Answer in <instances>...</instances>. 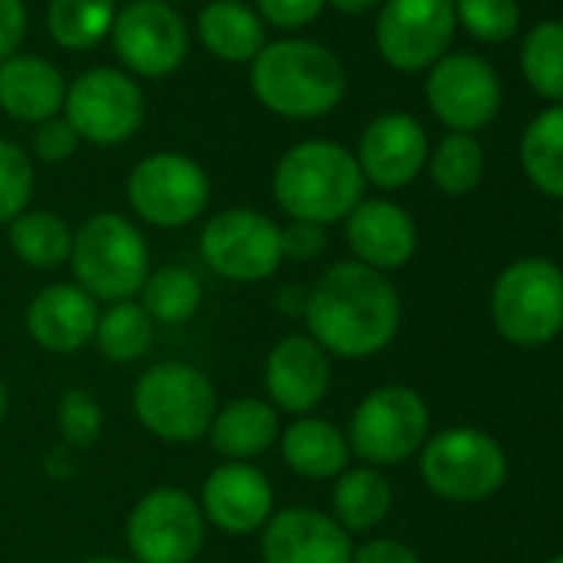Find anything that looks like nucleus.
<instances>
[{
  "instance_id": "nucleus-1",
  "label": "nucleus",
  "mask_w": 563,
  "mask_h": 563,
  "mask_svg": "<svg viewBox=\"0 0 563 563\" xmlns=\"http://www.w3.org/2000/svg\"><path fill=\"white\" fill-rule=\"evenodd\" d=\"M306 335L332 358H375L401 329V299L391 278L355 258L319 275L306 302Z\"/></svg>"
},
{
  "instance_id": "nucleus-2",
  "label": "nucleus",
  "mask_w": 563,
  "mask_h": 563,
  "mask_svg": "<svg viewBox=\"0 0 563 563\" xmlns=\"http://www.w3.org/2000/svg\"><path fill=\"white\" fill-rule=\"evenodd\" d=\"M249 84L268 113L286 120L329 117L349 93L342 60L329 47L302 37L265 44L252 60Z\"/></svg>"
},
{
  "instance_id": "nucleus-3",
  "label": "nucleus",
  "mask_w": 563,
  "mask_h": 563,
  "mask_svg": "<svg viewBox=\"0 0 563 563\" xmlns=\"http://www.w3.org/2000/svg\"><path fill=\"white\" fill-rule=\"evenodd\" d=\"M275 206L289 219L332 225L365 199V176L355 153L335 140H302L282 153L272 173Z\"/></svg>"
},
{
  "instance_id": "nucleus-4",
  "label": "nucleus",
  "mask_w": 563,
  "mask_h": 563,
  "mask_svg": "<svg viewBox=\"0 0 563 563\" xmlns=\"http://www.w3.org/2000/svg\"><path fill=\"white\" fill-rule=\"evenodd\" d=\"M74 282L97 302H130L140 296L150 265V245L140 225L123 212H97L74 232Z\"/></svg>"
},
{
  "instance_id": "nucleus-5",
  "label": "nucleus",
  "mask_w": 563,
  "mask_h": 563,
  "mask_svg": "<svg viewBox=\"0 0 563 563\" xmlns=\"http://www.w3.org/2000/svg\"><path fill=\"white\" fill-rule=\"evenodd\" d=\"M219 398L212 378L189 362H159L133 385V415L146 434L189 444L209 434Z\"/></svg>"
},
{
  "instance_id": "nucleus-6",
  "label": "nucleus",
  "mask_w": 563,
  "mask_h": 563,
  "mask_svg": "<svg viewBox=\"0 0 563 563\" xmlns=\"http://www.w3.org/2000/svg\"><path fill=\"white\" fill-rule=\"evenodd\" d=\"M490 319L500 339L540 349L563 332V268L547 258L510 262L490 292Z\"/></svg>"
},
{
  "instance_id": "nucleus-7",
  "label": "nucleus",
  "mask_w": 563,
  "mask_h": 563,
  "mask_svg": "<svg viewBox=\"0 0 563 563\" xmlns=\"http://www.w3.org/2000/svg\"><path fill=\"white\" fill-rule=\"evenodd\" d=\"M431 428V411L415 388L382 385L368 391L349 421V448L372 467H391L415 457Z\"/></svg>"
},
{
  "instance_id": "nucleus-8",
  "label": "nucleus",
  "mask_w": 563,
  "mask_h": 563,
  "mask_svg": "<svg viewBox=\"0 0 563 563\" xmlns=\"http://www.w3.org/2000/svg\"><path fill=\"white\" fill-rule=\"evenodd\" d=\"M421 454V477L431 494L474 504L500 490L507 477V454L504 448L477 431V428H448L424 441Z\"/></svg>"
},
{
  "instance_id": "nucleus-9",
  "label": "nucleus",
  "mask_w": 563,
  "mask_h": 563,
  "mask_svg": "<svg viewBox=\"0 0 563 563\" xmlns=\"http://www.w3.org/2000/svg\"><path fill=\"white\" fill-rule=\"evenodd\" d=\"M212 199L209 173L186 153H153L126 176V202L133 216L156 229H183L196 222Z\"/></svg>"
},
{
  "instance_id": "nucleus-10",
  "label": "nucleus",
  "mask_w": 563,
  "mask_h": 563,
  "mask_svg": "<svg viewBox=\"0 0 563 563\" xmlns=\"http://www.w3.org/2000/svg\"><path fill=\"white\" fill-rule=\"evenodd\" d=\"M199 255L225 282L255 286L278 272L282 255V225L258 209H222L199 232Z\"/></svg>"
},
{
  "instance_id": "nucleus-11",
  "label": "nucleus",
  "mask_w": 563,
  "mask_h": 563,
  "mask_svg": "<svg viewBox=\"0 0 563 563\" xmlns=\"http://www.w3.org/2000/svg\"><path fill=\"white\" fill-rule=\"evenodd\" d=\"M199 500L183 487L146 490L126 517V547L136 563H192L206 543Z\"/></svg>"
},
{
  "instance_id": "nucleus-12",
  "label": "nucleus",
  "mask_w": 563,
  "mask_h": 563,
  "mask_svg": "<svg viewBox=\"0 0 563 563\" xmlns=\"http://www.w3.org/2000/svg\"><path fill=\"white\" fill-rule=\"evenodd\" d=\"M143 117V90L123 70L93 67L67 87L64 120L77 130L80 143L120 146L140 133Z\"/></svg>"
},
{
  "instance_id": "nucleus-13",
  "label": "nucleus",
  "mask_w": 563,
  "mask_h": 563,
  "mask_svg": "<svg viewBox=\"0 0 563 563\" xmlns=\"http://www.w3.org/2000/svg\"><path fill=\"white\" fill-rule=\"evenodd\" d=\"M454 27V0H385L375 44L388 67L418 74L431 70L448 54Z\"/></svg>"
},
{
  "instance_id": "nucleus-14",
  "label": "nucleus",
  "mask_w": 563,
  "mask_h": 563,
  "mask_svg": "<svg viewBox=\"0 0 563 563\" xmlns=\"http://www.w3.org/2000/svg\"><path fill=\"white\" fill-rule=\"evenodd\" d=\"M110 41L120 64L146 80L173 77L189 54V31L183 18L156 0H133L117 11Z\"/></svg>"
},
{
  "instance_id": "nucleus-15",
  "label": "nucleus",
  "mask_w": 563,
  "mask_h": 563,
  "mask_svg": "<svg viewBox=\"0 0 563 563\" xmlns=\"http://www.w3.org/2000/svg\"><path fill=\"white\" fill-rule=\"evenodd\" d=\"M428 107L451 133H477L500 110V80L474 54H444L424 84Z\"/></svg>"
},
{
  "instance_id": "nucleus-16",
  "label": "nucleus",
  "mask_w": 563,
  "mask_h": 563,
  "mask_svg": "<svg viewBox=\"0 0 563 563\" xmlns=\"http://www.w3.org/2000/svg\"><path fill=\"white\" fill-rule=\"evenodd\" d=\"M268 405L292 418L312 415L332 388V358L309 335L278 339L262 365Z\"/></svg>"
},
{
  "instance_id": "nucleus-17",
  "label": "nucleus",
  "mask_w": 563,
  "mask_h": 563,
  "mask_svg": "<svg viewBox=\"0 0 563 563\" xmlns=\"http://www.w3.org/2000/svg\"><path fill=\"white\" fill-rule=\"evenodd\" d=\"M262 563H352V533L316 507H282L258 530Z\"/></svg>"
},
{
  "instance_id": "nucleus-18",
  "label": "nucleus",
  "mask_w": 563,
  "mask_h": 563,
  "mask_svg": "<svg viewBox=\"0 0 563 563\" xmlns=\"http://www.w3.org/2000/svg\"><path fill=\"white\" fill-rule=\"evenodd\" d=\"M199 510L206 523H212L225 537L258 533L275 514V490L262 467L242 461H222L202 481Z\"/></svg>"
},
{
  "instance_id": "nucleus-19",
  "label": "nucleus",
  "mask_w": 563,
  "mask_h": 563,
  "mask_svg": "<svg viewBox=\"0 0 563 563\" xmlns=\"http://www.w3.org/2000/svg\"><path fill=\"white\" fill-rule=\"evenodd\" d=\"M355 159L365 183L378 189H401L428 166V133L408 113H385L365 126Z\"/></svg>"
},
{
  "instance_id": "nucleus-20",
  "label": "nucleus",
  "mask_w": 563,
  "mask_h": 563,
  "mask_svg": "<svg viewBox=\"0 0 563 563\" xmlns=\"http://www.w3.org/2000/svg\"><path fill=\"white\" fill-rule=\"evenodd\" d=\"M27 335L51 355H77L84 352L93 335H97V322H100V306L93 296H87L77 282H54V286H44L27 312Z\"/></svg>"
},
{
  "instance_id": "nucleus-21",
  "label": "nucleus",
  "mask_w": 563,
  "mask_h": 563,
  "mask_svg": "<svg viewBox=\"0 0 563 563\" xmlns=\"http://www.w3.org/2000/svg\"><path fill=\"white\" fill-rule=\"evenodd\" d=\"M345 239L355 262L385 275L408 265L418 249L415 219L391 199H362L345 219Z\"/></svg>"
},
{
  "instance_id": "nucleus-22",
  "label": "nucleus",
  "mask_w": 563,
  "mask_h": 563,
  "mask_svg": "<svg viewBox=\"0 0 563 563\" xmlns=\"http://www.w3.org/2000/svg\"><path fill=\"white\" fill-rule=\"evenodd\" d=\"M67 100L64 74L34 54H14L0 64V110L18 123H47L60 117Z\"/></svg>"
},
{
  "instance_id": "nucleus-23",
  "label": "nucleus",
  "mask_w": 563,
  "mask_h": 563,
  "mask_svg": "<svg viewBox=\"0 0 563 563\" xmlns=\"http://www.w3.org/2000/svg\"><path fill=\"white\" fill-rule=\"evenodd\" d=\"M278 451L286 467L306 481H335L352 467V448L345 431L329 418H296L278 434Z\"/></svg>"
},
{
  "instance_id": "nucleus-24",
  "label": "nucleus",
  "mask_w": 563,
  "mask_h": 563,
  "mask_svg": "<svg viewBox=\"0 0 563 563\" xmlns=\"http://www.w3.org/2000/svg\"><path fill=\"white\" fill-rule=\"evenodd\" d=\"M282 434L278 411L262 398H232L216 408V418L209 424V444L222 461H242L252 464L262 457Z\"/></svg>"
},
{
  "instance_id": "nucleus-25",
  "label": "nucleus",
  "mask_w": 563,
  "mask_h": 563,
  "mask_svg": "<svg viewBox=\"0 0 563 563\" xmlns=\"http://www.w3.org/2000/svg\"><path fill=\"white\" fill-rule=\"evenodd\" d=\"M199 41L225 64H252L265 47V24L242 0H212L199 14Z\"/></svg>"
},
{
  "instance_id": "nucleus-26",
  "label": "nucleus",
  "mask_w": 563,
  "mask_h": 563,
  "mask_svg": "<svg viewBox=\"0 0 563 563\" xmlns=\"http://www.w3.org/2000/svg\"><path fill=\"white\" fill-rule=\"evenodd\" d=\"M395 504V490L388 477L372 467H349L345 474L335 477L332 487V517L349 530V533H368L375 530Z\"/></svg>"
},
{
  "instance_id": "nucleus-27",
  "label": "nucleus",
  "mask_w": 563,
  "mask_h": 563,
  "mask_svg": "<svg viewBox=\"0 0 563 563\" xmlns=\"http://www.w3.org/2000/svg\"><path fill=\"white\" fill-rule=\"evenodd\" d=\"M8 242L11 252L41 272L60 268L64 262H70V249H74V229L67 225L64 216L51 212V209H27L24 216H18L8 225Z\"/></svg>"
},
{
  "instance_id": "nucleus-28",
  "label": "nucleus",
  "mask_w": 563,
  "mask_h": 563,
  "mask_svg": "<svg viewBox=\"0 0 563 563\" xmlns=\"http://www.w3.org/2000/svg\"><path fill=\"white\" fill-rule=\"evenodd\" d=\"M520 166L543 196L563 199V103L530 120L520 140Z\"/></svg>"
},
{
  "instance_id": "nucleus-29",
  "label": "nucleus",
  "mask_w": 563,
  "mask_h": 563,
  "mask_svg": "<svg viewBox=\"0 0 563 563\" xmlns=\"http://www.w3.org/2000/svg\"><path fill=\"white\" fill-rule=\"evenodd\" d=\"M156 325H183L202 306V282L186 265L153 268L136 299Z\"/></svg>"
},
{
  "instance_id": "nucleus-30",
  "label": "nucleus",
  "mask_w": 563,
  "mask_h": 563,
  "mask_svg": "<svg viewBox=\"0 0 563 563\" xmlns=\"http://www.w3.org/2000/svg\"><path fill=\"white\" fill-rule=\"evenodd\" d=\"M153 342H156V322L146 316V309L136 299L113 302L100 312L93 345L107 362L117 365L140 362L143 355H150Z\"/></svg>"
},
{
  "instance_id": "nucleus-31",
  "label": "nucleus",
  "mask_w": 563,
  "mask_h": 563,
  "mask_svg": "<svg viewBox=\"0 0 563 563\" xmlns=\"http://www.w3.org/2000/svg\"><path fill=\"white\" fill-rule=\"evenodd\" d=\"M117 21V0H51L47 31L64 51H93Z\"/></svg>"
},
{
  "instance_id": "nucleus-32",
  "label": "nucleus",
  "mask_w": 563,
  "mask_h": 563,
  "mask_svg": "<svg viewBox=\"0 0 563 563\" xmlns=\"http://www.w3.org/2000/svg\"><path fill=\"white\" fill-rule=\"evenodd\" d=\"M520 70L533 87V93L563 103V24L560 21H543L523 37Z\"/></svg>"
},
{
  "instance_id": "nucleus-33",
  "label": "nucleus",
  "mask_w": 563,
  "mask_h": 563,
  "mask_svg": "<svg viewBox=\"0 0 563 563\" xmlns=\"http://www.w3.org/2000/svg\"><path fill=\"white\" fill-rule=\"evenodd\" d=\"M428 169L444 196H467L484 179V150L471 133H448L428 156Z\"/></svg>"
},
{
  "instance_id": "nucleus-34",
  "label": "nucleus",
  "mask_w": 563,
  "mask_h": 563,
  "mask_svg": "<svg viewBox=\"0 0 563 563\" xmlns=\"http://www.w3.org/2000/svg\"><path fill=\"white\" fill-rule=\"evenodd\" d=\"M37 173L31 153L11 140H0V225H11L31 209Z\"/></svg>"
},
{
  "instance_id": "nucleus-35",
  "label": "nucleus",
  "mask_w": 563,
  "mask_h": 563,
  "mask_svg": "<svg viewBox=\"0 0 563 563\" xmlns=\"http://www.w3.org/2000/svg\"><path fill=\"white\" fill-rule=\"evenodd\" d=\"M454 18L471 37L484 44H504L520 27L517 0H454Z\"/></svg>"
},
{
  "instance_id": "nucleus-36",
  "label": "nucleus",
  "mask_w": 563,
  "mask_h": 563,
  "mask_svg": "<svg viewBox=\"0 0 563 563\" xmlns=\"http://www.w3.org/2000/svg\"><path fill=\"white\" fill-rule=\"evenodd\" d=\"M57 428L64 434V441L70 448H90L97 444L100 431H103V408L97 401L93 391L87 388H74L60 398L57 408Z\"/></svg>"
},
{
  "instance_id": "nucleus-37",
  "label": "nucleus",
  "mask_w": 563,
  "mask_h": 563,
  "mask_svg": "<svg viewBox=\"0 0 563 563\" xmlns=\"http://www.w3.org/2000/svg\"><path fill=\"white\" fill-rule=\"evenodd\" d=\"M255 8L262 24H272L278 31H299L322 14L325 0H255Z\"/></svg>"
},
{
  "instance_id": "nucleus-38",
  "label": "nucleus",
  "mask_w": 563,
  "mask_h": 563,
  "mask_svg": "<svg viewBox=\"0 0 563 563\" xmlns=\"http://www.w3.org/2000/svg\"><path fill=\"white\" fill-rule=\"evenodd\" d=\"M77 150H80V136L64 117H54L34 130V156L41 163H51V166L67 163Z\"/></svg>"
},
{
  "instance_id": "nucleus-39",
  "label": "nucleus",
  "mask_w": 563,
  "mask_h": 563,
  "mask_svg": "<svg viewBox=\"0 0 563 563\" xmlns=\"http://www.w3.org/2000/svg\"><path fill=\"white\" fill-rule=\"evenodd\" d=\"M325 249H329L325 225L299 222V219H289L286 225H282V255H286V258L312 262V258H319Z\"/></svg>"
},
{
  "instance_id": "nucleus-40",
  "label": "nucleus",
  "mask_w": 563,
  "mask_h": 563,
  "mask_svg": "<svg viewBox=\"0 0 563 563\" xmlns=\"http://www.w3.org/2000/svg\"><path fill=\"white\" fill-rule=\"evenodd\" d=\"M27 34L24 0H0V64L11 60Z\"/></svg>"
},
{
  "instance_id": "nucleus-41",
  "label": "nucleus",
  "mask_w": 563,
  "mask_h": 563,
  "mask_svg": "<svg viewBox=\"0 0 563 563\" xmlns=\"http://www.w3.org/2000/svg\"><path fill=\"white\" fill-rule=\"evenodd\" d=\"M352 563H421V560L408 543L391 540V537H375V540H365L362 547H355Z\"/></svg>"
},
{
  "instance_id": "nucleus-42",
  "label": "nucleus",
  "mask_w": 563,
  "mask_h": 563,
  "mask_svg": "<svg viewBox=\"0 0 563 563\" xmlns=\"http://www.w3.org/2000/svg\"><path fill=\"white\" fill-rule=\"evenodd\" d=\"M325 4H332L335 11H342L349 18H358V14H368L372 8H378L382 0H325Z\"/></svg>"
},
{
  "instance_id": "nucleus-43",
  "label": "nucleus",
  "mask_w": 563,
  "mask_h": 563,
  "mask_svg": "<svg viewBox=\"0 0 563 563\" xmlns=\"http://www.w3.org/2000/svg\"><path fill=\"white\" fill-rule=\"evenodd\" d=\"M8 408H11V395H8L4 378H0V424H4V418H8Z\"/></svg>"
},
{
  "instance_id": "nucleus-44",
  "label": "nucleus",
  "mask_w": 563,
  "mask_h": 563,
  "mask_svg": "<svg viewBox=\"0 0 563 563\" xmlns=\"http://www.w3.org/2000/svg\"><path fill=\"white\" fill-rule=\"evenodd\" d=\"M84 563H136V560H130V556H90Z\"/></svg>"
},
{
  "instance_id": "nucleus-45",
  "label": "nucleus",
  "mask_w": 563,
  "mask_h": 563,
  "mask_svg": "<svg viewBox=\"0 0 563 563\" xmlns=\"http://www.w3.org/2000/svg\"><path fill=\"white\" fill-rule=\"evenodd\" d=\"M547 563H563V553H556L553 560H547Z\"/></svg>"
},
{
  "instance_id": "nucleus-46",
  "label": "nucleus",
  "mask_w": 563,
  "mask_h": 563,
  "mask_svg": "<svg viewBox=\"0 0 563 563\" xmlns=\"http://www.w3.org/2000/svg\"><path fill=\"white\" fill-rule=\"evenodd\" d=\"M156 4H169V0H156Z\"/></svg>"
},
{
  "instance_id": "nucleus-47",
  "label": "nucleus",
  "mask_w": 563,
  "mask_h": 563,
  "mask_svg": "<svg viewBox=\"0 0 563 563\" xmlns=\"http://www.w3.org/2000/svg\"><path fill=\"white\" fill-rule=\"evenodd\" d=\"M560 235H563V225H560Z\"/></svg>"
}]
</instances>
